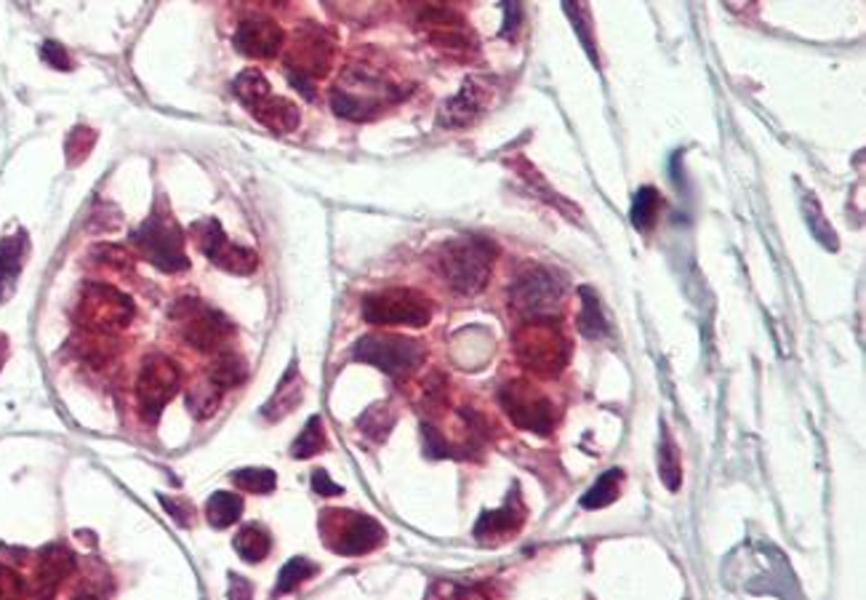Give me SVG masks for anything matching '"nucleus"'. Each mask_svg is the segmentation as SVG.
<instances>
[{
    "label": "nucleus",
    "instance_id": "nucleus-1",
    "mask_svg": "<svg viewBox=\"0 0 866 600\" xmlns=\"http://www.w3.org/2000/svg\"><path fill=\"white\" fill-rule=\"evenodd\" d=\"M403 96L384 75L368 67H350L331 92V107L347 120H371Z\"/></svg>",
    "mask_w": 866,
    "mask_h": 600
},
{
    "label": "nucleus",
    "instance_id": "nucleus-2",
    "mask_svg": "<svg viewBox=\"0 0 866 600\" xmlns=\"http://www.w3.org/2000/svg\"><path fill=\"white\" fill-rule=\"evenodd\" d=\"M515 352L528 371L539 377H558L571 358V345L552 315H545V318H528L517 328Z\"/></svg>",
    "mask_w": 866,
    "mask_h": 600
},
{
    "label": "nucleus",
    "instance_id": "nucleus-3",
    "mask_svg": "<svg viewBox=\"0 0 866 600\" xmlns=\"http://www.w3.org/2000/svg\"><path fill=\"white\" fill-rule=\"evenodd\" d=\"M437 267L456 294L472 296L486 288L494 267V246L480 238H454L441 246Z\"/></svg>",
    "mask_w": 866,
    "mask_h": 600
},
{
    "label": "nucleus",
    "instance_id": "nucleus-4",
    "mask_svg": "<svg viewBox=\"0 0 866 600\" xmlns=\"http://www.w3.org/2000/svg\"><path fill=\"white\" fill-rule=\"evenodd\" d=\"M334 51V35L328 30H323L320 24H302V28L294 32V38H291L286 56L288 77L307 99L315 96L313 83L326 77L328 70H331Z\"/></svg>",
    "mask_w": 866,
    "mask_h": 600
},
{
    "label": "nucleus",
    "instance_id": "nucleus-5",
    "mask_svg": "<svg viewBox=\"0 0 866 600\" xmlns=\"http://www.w3.org/2000/svg\"><path fill=\"white\" fill-rule=\"evenodd\" d=\"M131 243L137 246L141 260L155 264L163 273H182L187 270V254H184V232L179 230V224L173 222L168 214H155L147 219L141 228L131 235Z\"/></svg>",
    "mask_w": 866,
    "mask_h": 600
},
{
    "label": "nucleus",
    "instance_id": "nucleus-6",
    "mask_svg": "<svg viewBox=\"0 0 866 600\" xmlns=\"http://www.w3.org/2000/svg\"><path fill=\"white\" fill-rule=\"evenodd\" d=\"M363 318L373 326H413L430 324L432 305L426 296L411 288H387V292L366 296Z\"/></svg>",
    "mask_w": 866,
    "mask_h": 600
},
{
    "label": "nucleus",
    "instance_id": "nucleus-7",
    "mask_svg": "<svg viewBox=\"0 0 866 600\" xmlns=\"http://www.w3.org/2000/svg\"><path fill=\"white\" fill-rule=\"evenodd\" d=\"M320 528L326 534V545L339 555H366L384 541V528L360 513L328 509L323 513Z\"/></svg>",
    "mask_w": 866,
    "mask_h": 600
},
{
    "label": "nucleus",
    "instance_id": "nucleus-8",
    "mask_svg": "<svg viewBox=\"0 0 866 600\" xmlns=\"http://www.w3.org/2000/svg\"><path fill=\"white\" fill-rule=\"evenodd\" d=\"M173 320L182 326V337L196 350L216 352L232 337V324L219 309L203 305L200 299H182L173 307Z\"/></svg>",
    "mask_w": 866,
    "mask_h": 600
},
{
    "label": "nucleus",
    "instance_id": "nucleus-9",
    "mask_svg": "<svg viewBox=\"0 0 866 600\" xmlns=\"http://www.w3.org/2000/svg\"><path fill=\"white\" fill-rule=\"evenodd\" d=\"M179 387H182V371L171 358H166V355L147 358L137 379L139 414L150 424L158 422V417L177 396Z\"/></svg>",
    "mask_w": 866,
    "mask_h": 600
},
{
    "label": "nucleus",
    "instance_id": "nucleus-10",
    "mask_svg": "<svg viewBox=\"0 0 866 600\" xmlns=\"http://www.w3.org/2000/svg\"><path fill=\"white\" fill-rule=\"evenodd\" d=\"M81 324L94 334H113L118 328H126L134 318V302L118 288L105 286V283H88L83 292L81 309H77Z\"/></svg>",
    "mask_w": 866,
    "mask_h": 600
},
{
    "label": "nucleus",
    "instance_id": "nucleus-11",
    "mask_svg": "<svg viewBox=\"0 0 866 600\" xmlns=\"http://www.w3.org/2000/svg\"><path fill=\"white\" fill-rule=\"evenodd\" d=\"M355 360H363L368 366H377L379 371L390 377H409L424 360V350L419 341L405 337H363L352 350Z\"/></svg>",
    "mask_w": 866,
    "mask_h": 600
},
{
    "label": "nucleus",
    "instance_id": "nucleus-12",
    "mask_svg": "<svg viewBox=\"0 0 866 600\" xmlns=\"http://www.w3.org/2000/svg\"><path fill=\"white\" fill-rule=\"evenodd\" d=\"M416 24L426 30L430 41L441 49L454 51H469L475 46L472 32L467 30V22L458 11L451 6L441 3V0H419L416 3Z\"/></svg>",
    "mask_w": 866,
    "mask_h": 600
},
{
    "label": "nucleus",
    "instance_id": "nucleus-13",
    "mask_svg": "<svg viewBox=\"0 0 866 600\" xmlns=\"http://www.w3.org/2000/svg\"><path fill=\"white\" fill-rule=\"evenodd\" d=\"M513 307L526 318H545L552 315L555 307L562 299V283L549 270L536 267L528 270L526 275H520L515 281L513 292H509Z\"/></svg>",
    "mask_w": 866,
    "mask_h": 600
},
{
    "label": "nucleus",
    "instance_id": "nucleus-14",
    "mask_svg": "<svg viewBox=\"0 0 866 600\" xmlns=\"http://www.w3.org/2000/svg\"><path fill=\"white\" fill-rule=\"evenodd\" d=\"M501 406L507 411L509 419L520 430L545 432L552 430L555 424V406L547 396H541L539 390H534L526 382H513L501 390Z\"/></svg>",
    "mask_w": 866,
    "mask_h": 600
},
{
    "label": "nucleus",
    "instance_id": "nucleus-15",
    "mask_svg": "<svg viewBox=\"0 0 866 600\" xmlns=\"http://www.w3.org/2000/svg\"><path fill=\"white\" fill-rule=\"evenodd\" d=\"M198 238V246L216 267L228 270L232 275H249L256 270V254L251 249L235 246L228 235H224L222 224L216 219H203L192 228Z\"/></svg>",
    "mask_w": 866,
    "mask_h": 600
},
{
    "label": "nucleus",
    "instance_id": "nucleus-16",
    "mask_svg": "<svg viewBox=\"0 0 866 600\" xmlns=\"http://www.w3.org/2000/svg\"><path fill=\"white\" fill-rule=\"evenodd\" d=\"M283 41H286V35L273 19H249L235 32L237 51L251 56V60H273L283 49Z\"/></svg>",
    "mask_w": 866,
    "mask_h": 600
},
{
    "label": "nucleus",
    "instance_id": "nucleus-17",
    "mask_svg": "<svg viewBox=\"0 0 866 600\" xmlns=\"http://www.w3.org/2000/svg\"><path fill=\"white\" fill-rule=\"evenodd\" d=\"M486 105H488V88L477 81H467L454 99L445 102V107L441 109V118L437 120H441V126L445 128H464L483 113V107Z\"/></svg>",
    "mask_w": 866,
    "mask_h": 600
},
{
    "label": "nucleus",
    "instance_id": "nucleus-18",
    "mask_svg": "<svg viewBox=\"0 0 866 600\" xmlns=\"http://www.w3.org/2000/svg\"><path fill=\"white\" fill-rule=\"evenodd\" d=\"M245 107L251 109V115H254L258 124L275 134H288L299 126V109H296L294 102L275 96L273 92L256 96V99Z\"/></svg>",
    "mask_w": 866,
    "mask_h": 600
},
{
    "label": "nucleus",
    "instance_id": "nucleus-19",
    "mask_svg": "<svg viewBox=\"0 0 866 600\" xmlns=\"http://www.w3.org/2000/svg\"><path fill=\"white\" fill-rule=\"evenodd\" d=\"M24 251H28V238H24V232L6 238V241L0 243V305H3V302L11 296V292H14L17 277L22 273V264H24Z\"/></svg>",
    "mask_w": 866,
    "mask_h": 600
},
{
    "label": "nucleus",
    "instance_id": "nucleus-20",
    "mask_svg": "<svg viewBox=\"0 0 866 600\" xmlns=\"http://www.w3.org/2000/svg\"><path fill=\"white\" fill-rule=\"evenodd\" d=\"M522 524V507H517L509 502L507 507L496 509V513H483V518L477 520L475 537L477 539H504L507 534H513Z\"/></svg>",
    "mask_w": 866,
    "mask_h": 600
},
{
    "label": "nucleus",
    "instance_id": "nucleus-21",
    "mask_svg": "<svg viewBox=\"0 0 866 600\" xmlns=\"http://www.w3.org/2000/svg\"><path fill=\"white\" fill-rule=\"evenodd\" d=\"M75 569V558L73 552H67L64 547H49L46 552L41 555V566H38V579H41L43 585L54 587L60 585L64 577H70Z\"/></svg>",
    "mask_w": 866,
    "mask_h": 600
},
{
    "label": "nucleus",
    "instance_id": "nucleus-22",
    "mask_svg": "<svg viewBox=\"0 0 866 600\" xmlns=\"http://www.w3.org/2000/svg\"><path fill=\"white\" fill-rule=\"evenodd\" d=\"M243 515V499L237 494L216 492L211 494L209 505H205V518L213 528H228L237 524Z\"/></svg>",
    "mask_w": 866,
    "mask_h": 600
},
{
    "label": "nucleus",
    "instance_id": "nucleus-23",
    "mask_svg": "<svg viewBox=\"0 0 866 600\" xmlns=\"http://www.w3.org/2000/svg\"><path fill=\"white\" fill-rule=\"evenodd\" d=\"M302 400V387H299V373L296 369H288L286 377H283V382L277 385V392L270 400L267 406H264V417L270 419H281L286 417L288 411H294V406Z\"/></svg>",
    "mask_w": 866,
    "mask_h": 600
},
{
    "label": "nucleus",
    "instance_id": "nucleus-24",
    "mask_svg": "<svg viewBox=\"0 0 866 600\" xmlns=\"http://www.w3.org/2000/svg\"><path fill=\"white\" fill-rule=\"evenodd\" d=\"M235 550L245 564H258L273 550V539H270V534L262 526H245L235 537Z\"/></svg>",
    "mask_w": 866,
    "mask_h": 600
},
{
    "label": "nucleus",
    "instance_id": "nucleus-25",
    "mask_svg": "<svg viewBox=\"0 0 866 600\" xmlns=\"http://www.w3.org/2000/svg\"><path fill=\"white\" fill-rule=\"evenodd\" d=\"M622 470H609V473H603L598 477V483L581 496V507L587 509H600V507H609L611 502L619 499V488H622Z\"/></svg>",
    "mask_w": 866,
    "mask_h": 600
},
{
    "label": "nucleus",
    "instance_id": "nucleus-26",
    "mask_svg": "<svg viewBox=\"0 0 866 600\" xmlns=\"http://www.w3.org/2000/svg\"><path fill=\"white\" fill-rule=\"evenodd\" d=\"M581 315H579V331L584 334V337L590 339H598L603 337L605 331H609V320L603 318V313H600V305H598V296H594L590 288H581Z\"/></svg>",
    "mask_w": 866,
    "mask_h": 600
},
{
    "label": "nucleus",
    "instance_id": "nucleus-27",
    "mask_svg": "<svg viewBox=\"0 0 866 600\" xmlns=\"http://www.w3.org/2000/svg\"><path fill=\"white\" fill-rule=\"evenodd\" d=\"M245 373H249V366H245L243 358H237V355H222V358L213 364V369L209 373V379L213 385L219 387V390H230V387L241 385L245 379Z\"/></svg>",
    "mask_w": 866,
    "mask_h": 600
},
{
    "label": "nucleus",
    "instance_id": "nucleus-28",
    "mask_svg": "<svg viewBox=\"0 0 866 600\" xmlns=\"http://www.w3.org/2000/svg\"><path fill=\"white\" fill-rule=\"evenodd\" d=\"M323 449H326V430H323V419L313 417L305 424V430H302V435L296 438L291 454H294L296 460H309V456L320 454Z\"/></svg>",
    "mask_w": 866,
    "mask_h": 600
},
{
    "label": "nucleus",
    "instance_id": "nucleus-29",
    "mask_svg": "<svg viewBox=\"0 0 866 600\" xmlns=\"http://www.w3.org/2000/svg\"><path fill=\"white\" fill-rule=\"evenodd\" d=\"M232 481H235L237 488L249 494H270L277 486V477L273 470L267 467H243L232 473Z\"/></svg>",
    "mask_w": 866,
    "mask_h": 600
},
{
    "label": "nucleus",
    "instance_id": "nucleus-30",
    "mask_svg": "<svg viewBox=\"0 0 866 600\" xmlns=\"http://www.w3.org/2000/svg\"><path fill=\"white\" fill-rule=\"evenodd\" d=\"M658 203H662V198H658L654 187H643V190L637 192L635 206H632V224H635L637 230H651V224L656 222Z\"/></svg>",
    "mask_w": 866,
    "mask_h": 600
},
{
    "label": "nucleus",
    "instance_id": "nucleus-31",
    "mask_svg": "<svg viewBox=\"0 0 866 600\" xmlns=\"http://www.w3.org/2000/svg\"><path fill=\"white\" fill-rule=\"evenodd\" d=\"M318 571V566L309 564L307 558H291L286 566H283L281 577H277V596H286V592L296 590L305 579L313 577V573Z\"/></svg>",
    "mask_w": 866,
    "mask_h": 600
},
{
    "label": "nucleus",
    "instance_id": "nucleus-32",
    "mask_svg": "<svg viewBox=\"0 0 866 600\" xmlns=\"http://www.w3.org/2000/svg\"><path fill=\"white\" fill-rule=\"evenodd\" d=\"M232 88H235V96L243 102V105H251L256 96L270 92V83L267 77L258 73V70H243V73L235 77V83H232Z\"/></svg>",
    "mask_w": 866,
    "mask_h": 600
},
{
    "label": "nucleus",
    "instance_id": "nucleus-33",
    "mask_svg": "<svg viewBox=\"0 0 866 600\" xmlns=\"http://www.w3.org/2000/svg\"><path fill=\"white\" fill-rule=\"evenodd\" d=\"M222 392L224 390H219V387L213 385L211 379H209V385L192 387L190 396H187V403H190L192 414H196V417L213 414V411H216V406H219V400H222Z\"/></svg>",
    "mask_w": 866,
    "mask_h": 600
},
{
    "label": "nucleus",
    "instance_id": "nucleus-34",
    "mask_svg": "<svg viewBox=\"0 0 866 600\" xmlns=\"http://www.w3.org/2000/svg\"><path fill=\"white\" fill-rule=\"evenodd\" d=\"M658 470H662L664 483H667L669 488L680 486V462H677V449L669 438L664 441L662 454H658Z\"/></svg>",
    "mask_w": 866,
    "mask_h": 600
},
{
    "label": "nucleus",
    "instance_id": "nucleus-35",
    "mask_svg": "<svg viewBox=\"0 0 866 600\" xmlns=\"http://www.w3.org/2000/svg\"><path fill=\"white\" fill-rule=\"evenodd\" d=\"M41 54H43V60H46L51 67H56V70H70V56H67V51H64L60 43H54V41H46L43 43V49H41Z\"/></svg>",
    "mask_w": 866,
    "mask_h": 600
},
{
    "label": "nucleus",
    "instance_id": "nucleus-36",
    "mask_svg": "<svg viewBox=\"0 0 866 600\" xmlns=\"http://www.w3.org/2000/svg\"><path fill=\"white\" fill-rule=\"evenodd\" d=\"M313 492L320 494V496H339L341 486H336L331 477H328L326 470H315V473H313Z\"/></svg>",
    "mask_w": 866,
    "mask_h": 600
},
{
    "label": "nucleus",
    "instance_id": "nucleus-37",
    "mask_svg": "<svg viewBox=\"0 0 866 600\" xmlns=\"http://www.w3.org/2000/svg\"><path fill=\"white\" fill-rule=\"evenodd\" d=\"M22 590H24V585H22V579H19V573L0 566V596H19Z\"/></svg>",
    "mask_w": 866,
    "mask_h": 600
}]
</instances>
